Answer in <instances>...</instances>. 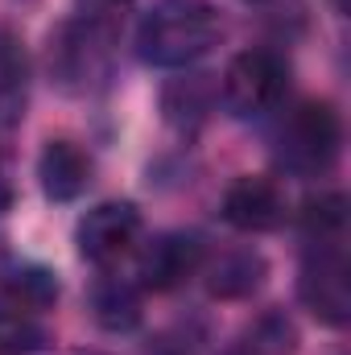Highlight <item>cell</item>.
<instances>
[{
  "label": "cell",
  "mask_w": 351,
  "mask_h": 355,
  "mask_svg": "<svg viewBox=\"0 0 351 355\" xmlns=\"http://www.w3.org/2000/svg\"><path fill=\"white\" fill-rule=\"evenodd\" d=\"M8 198H12V194H8V182H4V178H0V215H4V211H8Z\"/></svg>",
  "instance_id": "2e32d148"
},
{
  "label": "cell",
  "mask_w": 351,
  "mask_h": 355,
  "mask_svg": "<svg viewBox=\"0 0 351 355\" xmlns=\"http://www.w3.org/2000/svg\"><path fill=\"white\" fill-rule=\"evenodd\" d=\"M285 62L268 50H244L223 71V103L236 116H264L285 99Z\"/></svg>",
  "instance_id": "3957f363"
},
{
  "label": "cell",
  "mask_w": 351,
  "mask_h": 355,
  "mask_svg": "<svg viewBox=\"0 0 351 355\" xmlns=\"http://www.w3.org/2000/svg\"><path fill=\"white\" fill-rule=\"evenodd\" d=\"M298 293L306 310L327 327H348L351 318V277L343 244H314V257L302 265Z\"/></svg>",
  "instance_id": "277c9868"
},
{
  "label": "cell",
  "mask_w": 351,
  "mask_h": 355,
  "mask_svg": "<svg viewBox=\"0 0 351 355\" xmlns=\"http://www.w3.org/2000/svg\"><path fill=\"white\" fill-rule=\"evenodd\" d=\"M128 4L132 0H79V21H87L95 29H103V33H112L120 21H124V12H128Z\"/></svg>",
  "instance_id": "9a60e30c"
},
{
  "label": "cell",
  "mask_w": 351,
  "mask_h": 355,
  "mask_svg": "<svg viewBox=\"0 0 351 355\" xmlns=\"http://www.w3.org/2000/svg\"><path fill=\"white\" fill-rule=\"evenodd\" d=\"M264 277V261L257 252H223L215 265L207 268V289H211V297H223V302H232V297H248L257 285H261Z\"/></svg>",
  "instance_id": "8fae6325"
},
{
  "label": "cell",
  "mask_w": 351,
  "mask_h": 355,
  "mask_svg": "<svg viewBox=\"0 0 351 355\" xmlns=\"http://www.w3.org/2000/svg\"><path fill=\"white\" fill-rule=\"evenodd\" d=\"M343 145V124L339 112L327 99H306L289 112L281 128V162L298 174H318L335 162Z\"/></svg>",
  "instance_id": "7a4b0ae2"
},
{
  "label": "cell",
  "mask_w": 351,
  "mask_h": 355,
  "mask_svg": "<svg viewBox=\"0 0 351 355\" xmlns=\"http://www.w3.org/2000/svg\"><path fill=\"white\" fill-rule=\"evenodd\" d=\"M203 268V244L194 236H157L145 244L141 261H137V277L145 289L153 293H166V289H178L186 277H194Z\"/></svg>",
  "instance_id": "52a82bcc"
},
{
  "label": "cell",
  "mask_w": 351,
  "mask_h": 355,
  "mask_svg": "<svg viewBox=\"0 0 351 355\" xmlns=\"http://www.w3.org/2000/svg\"><path fill=\"white\" fill-rule=\"evenodd\" d=\"M46 343V331L37 327V314H25L17 306H0V355H33Z\"/></svg>",
  "instance_id": "5bb4252c"
},
{
  "label": "cell",
  "mask_w": 351,
  "mask_h": 355,
  "mask_svg": "<svg viewBox=\"0 0 351 355\" xmlns=\"http://www.w3.org/2000/svg\"><path fill=\"white\" fill-rule=\"evenodd\" d=\"M137 236H141V215H137L132 202H99V207H91L79 219V232H75L79 252L99 268L120 265L132 252Z\"/></svg>",
  "instance_id": "5b68a950"
},
{
  "label": "cell",
  "mask_w": 351,
  "mask_h": 355,
  "mask_svg": "<svg viewBox=\"0 0 351 355\" xmlns=\"http://www.w3.org/2000/svg\"><path fill=\"white\" fill-rule=\"evenodd\" d=\"M223 219L236 232L261 236L285 223V190L264 174H244L236 178L223 194Z\"/></svg>",
  "instance_id": "8992f818"
},
{
  "label": "cell",
  "mask_w": 351,
  "mask_h": 355,
  "mask_svg": "<svg viewBox=\"0 0 351 355\" xmlns=\"http://www.w3.org/2000/svg\"><path fill=\"white\" fill-rule=\"evenodd\" d=\"M302 232L310 244H343L348 232V198L343 194H318L302 211Z\"/></svg>",
  "instance_id": "7c38bea8"
},
{
  "label": "cell",
  "mask_w": 351,
  "mask_h": 355,
  "mask_svg": "<svg viewBox=\"0 0 351 355\" xmlns=\"http://www.w3.org/2000/svg\"><path fill=\"white\" fill-rule=\"evenodd\" d=\"M54 297H58V281H54V272H46V268H17V272L4 281V302L17 306V310H25V314L50 310Z\"/></svg>",
  "instance_id": "4fadbf2b"
},
{
  "label": "cell",
  "mask_w": 351,
  "mask_h": 355,
  "mask_svg": "<svg viewBox=\"0 0 351 355\" xmlns=\"http://www.w3.org/2000/svg\"><path fill=\"white\" fill-rule=\"evenodd\" d=\"M108 37L103 29H95L87 21H75L58 33V46H50V67L58 71V79L67 87H87L91 79L103 75V50H108Z\"/></svg>",
  "instance_id": "ba28073f"
},
{
  "label": "cell",
  "mask_w": 351,
  "mask_h": 355,
  "mask_svg": "<svg viewBox=\"0 0 351 355\" xmlns=\"http://www.w3.org/2000/svg\"><path fill=\"white\" fill-rule=\"evenodd\" d=\"M223 37V21L207 0H157L137 29V50L149 67H190Z\"/></svg>",
  "instance_id": "6da1fadb"
},
{
  "label": "cell",
  "mask_w": 351,
  "mask_h": 355,
  "mask_svg": "<svg viewBox=\"0 0 351 355\" xmlns=\"http://www.w3.org/2000/svg\"><path fill=\"white\" fill-rule=\"evenodd\" d=\"M37 178L46 198L54 202H75L91 182V157L75 141H50L37 157Z\"/></svg>",
  "instance_id": "9c48e42d"
},
{
  "label": "cell",
  "mask_w": 351,
  "mask_h": 355,
  "mask_svg": "<svg viewBox=\"0 0 351 355\" xmlns=\"http://www.w3.org/2000/svg\"><path fill=\"white\" fill-rule=\"evenodd\" d=\"M91 314L103 331H132L141 322V289L124 277L103 272L91 285Z\"/></svg>",
  "instance_id": "30bf717a"
},
{
  "label": "cell",
  "mask_w": 351,
  "mask_h": 355,
  "mask_svg": "<svg viewBox=\"0 0 351 355\" xmlns=\"http://www.w3.org/2000/svg\"><path fill=\"white\" fill-rule=\"evenodd\" d=\"M331 8H335V12H348V0H331Z\"/></svg>",
  "instance_id": "e0dca14e"
}]
</instances>
